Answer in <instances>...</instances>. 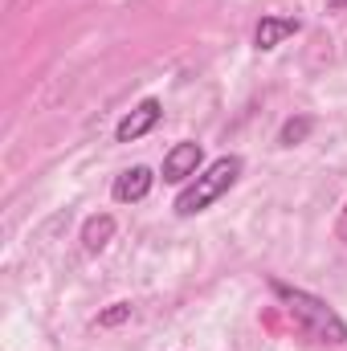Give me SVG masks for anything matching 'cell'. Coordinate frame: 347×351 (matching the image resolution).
<instances>
[{
	"mask_svg": "<svg viewBox=\"0 0 347 351\" xmlns=\"http://www.w3.org/2000/svg\"><path fill=\"white\" fill-rule=\"evenodd\" d=\"M270 290H274V298L286 306V315L294 319V327L298 331H307L311 339H319V343H331V348H344L347 343V323L323 302V298H315L311 290H298V286H286V282H270Z\"/></svg>",
	"mask_w": 347,
	"mask_h": 351,
	"instance_id": "obj_1",
	"label": "cell"
},
{
	"mask_svg": "<svg viewBox=\"0 0 347 351\" xmlns=\"http://www.w3.org/2000/svg\"><path fill=\"white\" fill-rule=\"evenodd\" d=\"M241 168H246L241 156H221V160H213L208 168H200V172L180 188V196H176V217H196V213H204L208 204H217V200L241 180Z\"/></svg>",
	"mask_w": 347,
	"mask_h": 351,
	"instance_id": "obj_2",
	"label": "cell"
},
{
	"mask_svg": "<svg viewBox=\"0 0 347 351\" xmlns=\"http://www.w3.org/2000/svg\"><path fill=\"white\" fill-rule=\"evenodd\" d=\"M200 164H204V147H200L196 139H180L172 152L164 156L160 180H164V184H188L192 176L200 172Z\"/></svg>",
	"mask_w": 347,
	"mask_h": 351,
	"instance_id": "obj_3",
	"label": "cell"
},
{
	"mask_svg": "<svg viewBox=\"0 0 347 351\" xmlns=\"http://www.w3.org/2000/svg\"><path fill=\"white\" fill-rule=\"evenodd\" d=\"M164 119V106H160V98H143L135 110H127L123 119H119V127H115V139L119 143H135V139H143L147 131H156V123Z\"/></svg>",
	"mask_w": 347,
	"mask_h": 351,
	"instance_id": "obj_4",
	"label": "cell"
},
{
	"mask_svg": "<svg viewBox=\"0 0 347 351\" xmlns=\"http://www.w3.org/2000/svg\"><path fill=\"white\" fill-rule=\"evenodd\" d=\"M152 184H156V172H152V168H143V164H135V168H127V172L115 176L110 196H115L119 204H139V200H147Z\"/></svg>",
	"mask_w": 347,
	"mask_h": 351,
	"instance_id": "obj_5",
	"label": "cell"
},
{
	"mask_svg": "<svg viewBox=\"0 0 347 351\" xmlns=\"http://www.w3.org/2000/svg\"><path fill=\"white\" fill-rule=\"evenodd\" d=\"M302 29V21L298 16H261L258 29H254V45L258 49H278L286 37H294Z\"/></svg>",
	"mask_w": 347,
	"mask_h": 351,
	"instance_id": "obj_6",
	"label": "cell"
},
{
	"mask_svg": "<svg viewBox=\"0 0 347 351\" xmlns=\"http://www.w3.org/2000/svg\"><path fill=\"white\" fill-rule=\"evenodd\" d=\"M110 237H115V217L110 213H98L82 225V250L86 254H102L110 245Z\"/></svg>",
	"mask_w": 347,
	"mask_h": 351,
	"instance_id": "obj_7",
	"label": "cell"
},
{
	"mask_svg": "<svg viewBox=\"0 0 347 351\" xmlns=\"http://www.w3.org/2000/svg\"><path fill=\"white\" fill-rule=\"evenodd\" d=\"M307 135H311V119H290V123L282 127L278 143H282V147H294V143H302Z\"/></svg>",
	"mask_w": 347,
	"mask_h": 351,
	"instance_id": "obj_8",
	"label": "cell"
},
{
	"mask_svg": "<svg viewBox=\"0 0 347 351\" xmlns=\"http://www.w3.org/2000/svg\"><path fill=\"white\" fill-rule=\"evenodd\" d=\"M127 319H131V302H115L110 311L98 315V327H119V323H127Z\"/></svg>",
	"mask_w": 347,
	"mask_h": 351,
	"instance_id": "obj_9",
	"label": "cell"
},
{
	"mask_svg": "<svg viewBox=\"0 0 347 351\" xmlns=\"http://www.w3.org/2000/svg\"><path fill=\"white\" fill-rule=\"evenodd\" d=\"M335 237L347 245V204H344V213H339V221H335Z\"/></svg>",
	"mask_w": 347,
	"mask_h": 351,
	"instance_id": "obj_10",
	"label": "cell"
},
{
	"mask_svg": "<svg viewBox=\"0 0 347 351\" xmlns=\"http://www.w3.org/2000/svg\"><path fill=\"white\" fill-rule=\"evenodd\" d=\"M331 8H347V0H331Z\"/></svg>",
	"mask_w": 347,
	"mask_h": 351,
	"instance_id": "obj_11",
	"label": "cell"
}]
</instances>
